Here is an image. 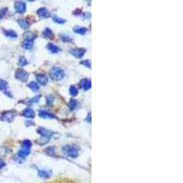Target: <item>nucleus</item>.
Instances as JSON below:
<instances>
[{"label": "nucleus", "mask_w": 183, "mask_h": 183, "mask_svg": "<svg viewBox=\"0 0 183 183\" xmlns=\"http://www.w3.org/2000/svg\"><path fill=\"white\" fill-rule=\"evenodd\" d=\"M37 132L40 135V139L39 140L40 145L47 144L50 141V139L51 138L52 132H50V130H47L44 127H39L37 130Z\"/></svg>", "instance_id": "1"}, {"label": "nucleus", "mask_w": 183, "mask_h": 183, "mask_svg": "<svg viewBox=\"0 0 183 183\" xmlns=\"http://www.w3.org/2000/svg\"><path fill=\"white\" fill-rule=\"evenodd\" d=\"M62 151L66 156L71 158H77L79 157V148L76 146L67 145L62 147Z\"/></svg>", "instance_id": "2"}, {"label": "nucleus", "mask_w": 183, "mask_h": 183, "mask_svg": "<svg viewBox=\"0 0 183 183\" xmlns=\"http://www.w3.org/2000/svg\"><path fill=\"white\" fill-rule=\"evenodd\" d=\"M64 75H65V72H64L63 69L60 67H53L50 71V77L52 80L60 81L64 77Z\"/></svg>", "instance_id": "3"}, {"label": "nucleus", "mask_w": 183, "mask_h": 183, "mask_svg": "<svg viewBox=\"0 0 183 183\" xmlns=\"http://www.w3.org/2000/svg\"><path fill=\"white\" fill-rule=\"evenodd\" d=\"M15 76L17 80H19L20 82H27L28 80V77H29V74L28 72H27L25 70L23 69H17L16 73H15Z\"/></svg>", "instance_id": "4"}, {"label": "nucleus", "mask_w": 183, "mask_h": 183, "mask_svg": "<svg viewBox=\"0 0 183 183\" xmlns=\"http://www.w3.org/2000/svg\"><path fill=\"white\" fill-rule=\"evenodd\" d=\"M70 54L74 56L75 58L77 59H81L86 52V49L84 48H73V49H71L69 50Z\"/></svg>", "instance_id": "5"}, {"label": "nucleus", "mask_w": 183, "mask_h": 183, "mask_svg": "<svg viewBox=\"0 0 183 183\" xmlns=\"http://www.w3.org/2000/svg\"><path fill=\"white\" fill-rule=\"evenodd\" d=\"M14 8H15L17 13L23 14V13L26 12L27 6H26V3L23 2V1H16L15 5H14Z\"/></svg>", "instance_id": "6"}, {"label": "nucleus", "mask_w": 183, "mask_h": 183, "mask_svg": "<svg viewBox=\"0 0 183 183\" xmlns=\"http://www.w3.org/2000/svg\"><path fill=\"white\" fill-rule=\"evenodd\" d=\"M16 116V112L15 111H7V112H4L1 115V119L3 121L6 122H12L14 120V118Z\"/></svg>", "instance_id": "7"}, {"label": "nucleus", "mask_w": 183, "mask_h": 183, "mask_svg": "<svg viewBox=\"0 0 183 183\" xmlns=\"http://www.w3.org/2000/svg\"><path fill=\"white\" fill-rule=\"evenodd\" d=\"M36 80H37V83L38 84H40V85H47L48 84V82H49V79L48 77L46 76L45 74L43 73H38L36 74Z\"/></svg>", "instance_id": "8"}, {"label": "nucleus", "mask_w": 183, "mask_h": 183, "mask_svg": "<svg viewBox=\"0 0 183 183\" xmlns=\"http://www.w3.org/2000/svg\"><path fill=\"white\" fill-rule=\"evenodd\" d=\"M39 117L43 118V119H56V115L54 114H52L50 112L45 111V110H41L39 112Z\"/></svg>", "instance_id": "9"}, {"label": "nucleus", "mask_w": 183, "mask_h": 183, "mask_svg": "<svg viewBox=\"0 0 183 183\" xmlns=\"http://www.w3.org/2000/svg\"><path fill=\"white\" fill-rule=\"evenodd\" d=\"M52 172L50 170H47V169H39L38 170V175L39 177H40L41 179H48L51 177Z\"/></svg>", "instance_id": "10"}, {"label": "nucleus", "mask_w": 183, "mask_h": 183, "mask_svg": "<svg viewBox=\"0 0 183 183\" xmlns=\"http://www.w3.org/2000/svg\"><path fill=\"white\" fill-rule=\"evenodd\" d=\"M91 86H92L91 80H89V79H82V80H81V82H80V87L83 91L89 90L91 88Z\"/></svg>", "instance_id": "11"}, {"label": "nucleus", "mask_w": 183, "mask_h": 183, "mask_svg": "<svg viewBox=\"0 0 183 183\" xmlns=\"http://www.w3.org/2000/svg\"><path fill=\"white\" fill-rule=\"evenodd\" d=\"M37 14L38 16H39L40 17H50V11L46 8V7H40L37 10Z\"/></svg>", "instance_id": "12"}, {"label": "nucleus", "mask_w": 183, "mask_h": 183, "mask_svg": "<svg viewBox=\"0 0 183 183\" xmlns=\"http://www.w3.org/2000/svg\"><path fill=\"white\" fill-rule=\"evenodd\" d=\"M34 46V40L30 39H25L22 42V47L25 50H31Z\"/></svg>", "instance_id": "13"}, {"label": "nucleus", "mask_w": 183, "mask_h": 183, "mask_svg": "<svg viewBox=\"0 0 183 183\" xmlns=\"http://www.w3.org/2000/svg\"><path fill=\"white\" fill-rule=\"evenodd\" d=\"M29 154H30V149L29 148L22 147V148H20L19 151L17 152V157L22 159V158H26Z\"/></svg>", "instance_id": "14"}, {"label": "nucleus", "mask_w": 183, "mask_h": 183, "mask_svg": "<svg viewBox=\"0 0 183 183\" xmlns=\"http://www.w3.org/2000/svg\"><path fill=\"white\" fill-rule=\"evenodd\" d=\"M47 49L50 52L53 53V54H56V53H59L61 51V49L57 45L53 44V43H48Z\"/></svg>", "instance_id": "15"}, {"label": "nucleus", "mask_w": 183, "mask_h": 183, "mask_svg": "<svg viewBox=\"0 0 183 183\" xmlns=\"http://www.w3.org/2000/svg\"><path fill=\"white\" fill-rule=\"evenodd\" d=\"M22 115H24L25 117H28V118H33L35 116V112L33 109L30 108V107H27L25 110H23Z\"/></svg>", "instance_id": "16"}, {"label": "nucleus", "mask_w": 183, "mask_h": 183, "mask_svg": "<svg viewBox=\"0 0 183 183\" xmlns=\"http://www.w3.org/2000/svg\"><path fill=\"white\" fill-rule=\"evenodd\" d=\"M60 38L63 42H71L72 41V37L70 34L65 33V32H61V33L60 34Z\"/></svg>", "instance_id": "17"}, {"label": "nucleus", "mask_w": 183, "mask_h": 183, "mask_svg": "<svg viewBox=\"0 0 183 183\" xmlns=\"http://www.w3.org/2000/svg\"><path fill=\"white\" fill-rule=\"evenodd\" d=\"M3 32H4L5 36H7V37H8V38H11V39H16V38H17V32L14 31V30H12V29H7H7H4Z\"/></svg>", "instance_id": "18"}, {"label": "nucleus", "mask_w": 183, "mask_h": 183, "mask_svg": "<svg viewBox=\"0 0 183 183\" xmlns=\"http://www.w3.org/2000/svg\"><path fill=\"white\" fill-rule=\"evenodd\" d=\"M69 107H70V109L74 111V110H76L79 108V103L77 100H75V99H71L69 104H68Z\"/></svg>", "instance_id": "19"}, {"label": "nucleus", "mask_w": 183, "mask_h": 183, "mask_svg": "<svg viewBox=\"0 0 183 183\" xmlns=\"http://www.w3.org/2000/svg\"><path fill=\"white\" fill-rule=\"evenodd\" d=\"M17 23L20 26V28H22L23 29H27L29 28V23L28 22V20L25 18H19L17 20Z\"/></svg>", "instance_id": "20"}, {"label": "nucleus", "mask_w": 183, "mask_h": 183, "mask_svg": "<svg viewBox=\"0 0 183 183\" xmlns=\"http://www.w3.org/2000/svg\"><path fill=\"white\" fill-rule=\"evenodd\" d=\"M73 32L77 34H82V35H84L86 32H87V28H83V27H80V26H77L73 28Z\"/></svg>", "instance_id": "21"}, {"label": "nucleus", "mask_w": 183, "mask_h": 183, "mask_svg": "<svg viewBox=\"0 0 183 183\" xmlns=\"http://www.w3.org/2000/svg\"><path fill=\"white\" fill-rule=\"evenodd\" d=\"M28 87L32 90L33 92H38L39 90V85L36 82H30L28 84Z\"/></svg>", "instance_id": "22"}, {"label": "nucleus", "mask_w": 183, "mask_h": 183, "mask_svg": "<svg viewBox=\"0 0 183 183\" xmlns=\"http://www.w3.org/2000/svg\"><path fill=\"white\" fill-rule=\"evenodd\" d=\"M43 37L47 38V39H50L53 37V33H52V30L49 28H46L44 30H43Z\"/></svg>", "instance_id": "23"}, {"label": "nucleus", "mask_w": 183, "mask_h": 183, "mask_svg": "<svg viewBox=\"0 0 183 183\" xmlns=\"http://www.w3.org/2000/svg\"><path fill=\"white\" fill-rule=\"evenodd\" d=\"M39 98H40V95H38L37 97H34V98H32V99H30V100H28V101H23V102H20V103H24V104H27V105H28V106H30V105H31V104L39 102Z\"/></svg>", "instance_id": "24"}, {"label": "nucleus", "mask_w": 183, "mask_h": 183, "mask_svg": "<svg viewBox=\"0 0 183 183\" xmlns=\"http://www.w3.org/2000/svg\"><path fill=\"white\" fill-rule=\"evenodd\" d=\"M69 92H70V94L71 95V96H73V97H75V96H77L78 95V93H79V91H78V89L75 87V86H71L70 87V90H69Z\"/></svg>", "instance_id": "25"}, {"label": "nucleus", "mask_w": 183, "mask_h": 183, "mask_svg": "<svg viewBox=\"0 0 183 183\" xmlns=\"http://www.w3.org/2000/svg\"><path fill=\"white\" fill-rule=\"evenodd\" d=\"M52 19H53V21H54V22L57 23V24H64V23L66 22L65 19H63V18H61V17H57V16H54Z\"/></svg>", "instance_id": "26"}, {"label": "nucleus", "mask_w": 183, "mask_h": 183, "mask_svg": "<svg viewBox=\"0 0 183 183\" xmlns=\"http://www.w3.org/2000/svg\"><path fill=\"white\" fill-rule=\"evenodd\" d=\"M45 152L47 154H49L50 156H55V147H50L46 148Z\"/></svg>", "instance_id": "27"}, {"label": "nucleus", "mask_w": 183, "mask_h": 183, "mask_svg": "<svg viewBox=\"0 0 183 183\" xmlns=\"http://www.w3.org/2000/svg\"><path fill=\"white\" fill-rule=\"evenodd\" d=\"M18 64H19V66H22V67L26 66L28 64V60L25 57H20L18 60Z\"/></svg>", "instance_id": "28"}, {"label": "nucleus", "mask_w": 183, "mask_h": 183, "mask_svg": "<svg viewBox=\"0 0 183 183\" xmlns=\"http://www.w3.org/2000/svg\"><path fill=\"white\" fill-rule=\"evenodd\" d=\"M7 88V82L4 80H0V91L6 90Z\"/></svg>", "instance_id": "29"}, {"label": "nucleus", "mask_w": 183, "mask_h": 183, "mask_svg": "<svg viewBox=\"0 0 183 183\" xmlns=\"http://www.w3.org/2000/svg\"><path fill=\"white\" fill-rule=\"evenodd\" d=\"M31 146H32V143H31L30 140H24L22 142V147H24V148H29L30 149Z\"/></svg>", "instance_id": "30"}, {"label": "nucleus", "mask_w": 183, "mask_h": 183, "mask_svg": "<svg viewBox=\"0 0 183 183\" xmlns=\"http://www.w3.org/2000/svg\"><path fill=\"white\" fill-rule=\"evenodd\" d=\"M80 63L82 64V65L85 66L86 68H89V69H91V67H92V65H91V61H88V60H86V61H82Z\"/></svg>", "instance_id": "31"}, {"label": "nucleus", "mask_w": 183, "mask_h": 183, "mask_svg": "<svg viewBox=\"0 0 183 183\" xmlns=\"http://www.w3.org/2000/svg\"><path fill=\"white\" fill-rule=\"evenodd\" d=\"M46 98H47V104H53V102H54V96L51 95V94H49Z\"/></svg>", "instance_id": "32"}, {"label": "nucleus", "mask_w": 183, "mask_h": 183, "mask_svg": "<svg viewBox=\"0 0 183 183\" xmlns=\"http://www.w3.org/2000/svg\"><path fill=\"white\" fill-rule=\"evenodd\" d=\"M7 8H1L0 9V19H2L4 17V16L7 13Z\"/></svg>", "instance_id": "33"}, {"label": "nucleus", "mask_w": 183, "mask_h": 183, "mask_svg": "<svg viewBox=\"0 0 183 183\" xmlns=\"http://www.w3.org/2000/svg\"><path fill=\"white\" fill-rule=\"evenodd\" d=\"M26 125H27V126L34 125V122H33V121H31V120H28V121H26Z\"/></svg>", "instance_id": "34"}, {"label": "nucleus", "mask_w": 183, "mask_h": 183, "mask_svg": "<svg viewBox=\"0 0 183 183\" xmlns=\"http://www.w3.org/2000/svg\"><path fill=\"white\" fill-rule=\"evenodd\" d=\"M6 166V163L4 162V160L2 158H0V168H2Z\"/></svg>", "instance_id": "35"}, {"label": "nucleus", "mask_w": 183, "mask_h": 183, "mask_svg": "<svg viewBox=\"0 0 183 183\" xmlns=\"http://www.w3.org/2000/svg\"><path fill=\"white\" fill-rule=\"evenodd\" d=\"M83 17L84 18H90V17H91V14L90 13H88V12H85V13H83Z\"/></svg>", "instance_id": "36"}, {"label": "nucleus", "mask_w": 183, "mask_h": 183, "mask_svg": "<svg viewBox=\"0 0 183 183\" xmlns=\"http://www.w3.org/2000/svg\"><path fill=\"white\" fill-rule=\"evenodd\" d=\"M86 122H89V123H91V113H89V114H88L87 118H86Z\"/></svg>", "instance_id": "37"}]
</instances>
